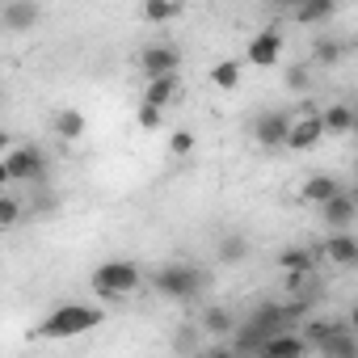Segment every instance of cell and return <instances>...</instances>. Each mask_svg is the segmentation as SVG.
I'll use <instances>...</instances> for the list:
<instances>
[{"label": "cell", "instance_id": "cell-25", "mask_svg": "<svg viewBox=\"0 0 358 358\" xmlns=\"http://www.w3.org/2000/svg\"><path fill=\"white\" fill-rule=\"evenodd\" d=\"M287 89L308 93V89H312V64H291V68H287Z\"/></svg>", "mask_w": 358, "mask_h": 358}, {"label": "cell", "instance_id": "cell-30", "mask_svg": "<svg viewBox=\"0 0 358 358\" xmlns=\"http://www.w3.org/2000/svg\"><path fill=\"white\" fill-rule=\"evenodd\" d=\"M270 5H287V9H295V5H299V0H270Z\"/></svg>", "mask_w": 358, "mask_h": 358}, {"label": "cell", "instance_id": "cell-14", "mask_svg": "<svg viewBox=\"0 0 358 358\" xmlns=\"http://www.w3.org/2000/svg\"><path fill=\"white\" fill-rule=\"evenodd\" d=\"M177 97H182V80H177V72H164V76H148V89H143V101L152 106H173Z\"/></svg>", "mask_w": 358, "mask_h": 358}, {"label": "cell", "instance_id": "cell-22", "mask_svg": "<svg viewBox=\"0 0 358 358\" xmlns=\"http://www.w3.org/2000/svg\"><path fill=\"white\" fill-rule=\"evenodd\" d=\"M182 13V0H143V22H173Z\"/></svg>", "mask_w": 358, "mask_h": 358}, {"label": "cell", "instance_id": "cell-16", "mask_svg": "<svg viewBox=\"0 0 358 358\" xmlns=\"http://www.w3.org/2000/svg\"><path fill=\"white\" fill-rule=\"evenodd\" d=\"M337 9H341V0H299V5H295V22L299 26H324V22L337 17Z\"/></svg>", "mask_w": 358, "mask_h": 358}, {"label": "cell", "instance_id": "cell-21", "mask_svg": "<svg viewBox=\"0 0 358 358\" xmlns=\"http://www.w3.org/2000/svg\"><path fill=\"white\" fill-rule=\"evenodd\" d=\"M51 127H55V135H59V139H68V143H72V139H80V135H85V127H89V122H85V114H80V110H59V114L51 118Z\"/></svg>", "mask_w": 358, "mask_h": 358}, {"label": "cell", "instance_id": "cell-31", "mask_svg": "<svg viewBox=\"0 0 358 358\" xmlns=\"http://www.w3.org/2000/svg\"><path fill=\"white\" fill-rule=\"evenodd\" d=\"M0 148H9V135H5V127H0Z\"/></svg>", "mask_w": 358, "mask_h": 358}, {"label": "cell", "instance_id": "cell-12", "mask_svg": "<svg viewBox=\"0 0 358 358\" xmlns=\"http://www.w3.org/2000/svg\"><path fill=\"white\" fill-rule=\"evenodd\" d=\"M337 190H345V182L337 173H312L308 182H303V190H299V199L308 203V207H316V203H324V199H333Z\"/></svg>", "mask_w": 358, "mask_h": 358}, {"label": "cell", "instance_id": "cell-24", "mask_svg": "<svg viewBox=\"0 0 358 358\" xmlns=\"http://www.w3.org/2000/svg\"><path fill=\"white\" fill-rule=\"evenodd\" d=\"M22 220H26V207H22L13 194L0 190V232H5V228H17Z\"/></svg>", "mask_w": 358, "mask_h": 358}, {"label": "cell", "instance_id": "cell-7", "mask_svg": "<svg viewBox=\"0 0 358 358\" xmlns=\"http://www.w3.org/2000/svg\"><path fill=\"white\" fill-rule=\"evenodd\" d=\"M287 127H291V114H287V110H262V114H253L249 135H253L262 148H282V143H287Z\"/></svg>", "mask_w": 358, "mask_h": 358}, {"label": "cell", "instance_id": "cell-15", "mask_svg": "<svg viewBox=\"0 0 358 358\" xmlns=\"http://www.w3.org/2000/svg\"><path fill=\"white\" fill-rule=\"evenodd\" d=\"M354 122H358V114H354L350 101H333V106L320 110V127H324V135H350Z\"/></svg>", "mask_w": 358, "mask_h": 358}, {"label": "cell", "instance_id": "cell-28", "mask_svg": "<svg viewBox=\"0 0 358 358\" xmlns=\"http://www.w3.org/2000/svg\"><path fill=\"white\" fill-rule=\"evenodd\" d=\"M173 345H177V350H199V345H203V341H199V329H182Z\"/></svg>", "mask_w": 358, "mask_h": 358}, {"label": "cell", "instance_id": "cell-10", "mask_svg": "<svg viewBox=\"0 0 358 358\" xmlns=\"http://www.w3.org/2000/svg\"><path fill=\"white\" fill-rule=\"evenodd\" d=\"M278 55H282V30H278V26H270V30L253 34V38H249V47H245V59H249V64H257V68L278 64Z\"/></svg>", "mask_w": 358, "mask_h": 358}, {"label": "cell", "instance_id": "cell-26", "mask_svg": "<svg viewBox=\"0 0 358 358\" xmlns=\"http://www.w3.org/2000/svg\"><path fill=\"white\" fill-rule=\"evenodd\" d=\"M139 127H143V131L164 127V110H160V106H152V101H139Z\"/></svg>", "mask_w": 358, "mask_h": 358}, {"label": "cell", "instance_id": "cell-1", "mask_svg": "<svg viewBox=\"0 0 358 358\" xmlns=\"http://www.w3.org/2000/svg\"><path fill=\"white\" fill-rule=\"evenodd\" d=\"M207 287H211V278L194 262H164L160 270H152V291L164 295V299H173V303H190Z\"/></svg>", "mask_w": 358, "mask_h": 358}, {"label": "cell", "instance_id": "cell-23", "mask_svg": "<svg viewBox=\"0 0 358 358\" xmlns=\"http://www.w3.org/2000/svg\"><path fill=\"white\" fill-rule=\"evenodd\" d=\"M211 80H215V89L232 93V89L241 85V64H236V59H224V64H215V68H211Z\"/></svg>", "mask_w": 358, "mask_h": 358}, {"label": "cell", "instance_id": "cell-2", "mask_svg": "<svg viewBox=\"0 0 358 358\" xmlns=\"http://www.w3.org/2000/svg\"><path fill=\"white\" fill-rule=\"evenodd\" d=\"M139 282H143V270L131 257H110L89 274V287L97 299H127L139 291Z\"/></svg>", "mask_w": 358, "mask_h": 358}, {"label": "cell", "instance_id": "cell-3", "mask_svg": "<svg viewBox=\"0 0 358 358\" xmlns=\"http://www.w3.org/2000/svg\"><path fill=\"white\" fill-rule=\"evenodd\" d=\"M106 320V312L97 308V303H59L55 312H47L43 316V324H38V337H80V333H89V329H97Z\"/></svg>", "mask_w": 358, "mask_h": 358}, {"label": "cell", "instance_id": "cell-6", "mask_svg": "<svg viewBox=\"0 0 358 358\" xmlns=\"http://www.w3.org/2000/svg\"><path fill=\"white\" fill-rule=\"evenodd\" d=\"M43 22L38 0H0V30L5 34H30Z\"/></svg>", "mask_w": 358, "mask_h": 358}, {"label": "cell", "instance_id": "cell-5", "mask_svg": "<svg viewBox=\"0 0 358 358\" xmlns=\"http://www.w3.org/2000/svg\"><path fill=\"white\" fill-rule=\"evenodd\" d=\"M316 215H320V228H324V232H345V228L358 224V199H354L350 186H345V190H337L333 199L316 203Z\"/></svg>", "mask_w": 358, "mask_h": 358}, {"label": "cell", "instance_id": "cell-17", "mask_svg": "<svg viewBox=\"0 0 358 358\" xmlns=\"http://www.w3.org/2000/svg\"><path fill=\"white\" fill-rule=\"evenodd\" d=\"M278 266H282L287 274H308V270L320 266V257H316L312 245H287V249L278 253Z\"/></svg>", "mask_w": 358, "mask_h": 358}, {"label": "cell", "instance_id": "cell-9", "mask_svg": "<svg viewBox=\"0 0 358 358\" xmlns=\"http://www.w3.org/2000/svg\"><path fill=\"white\" fill-rule=\"evenodd\" d=\"M316 249V257H324L329 266H337V270H350V266H358V241H354V232L345 228V232H329L324 236V245H312Z\"/></svg>", "mask_w": 358, "mask_h": 358}, {"label": "cell", "instance_id": "cell-19", "mask_svg": "<svg viewBox=\"0 0 358 358\" xmlns=\"http://www.w3.org/2000/svg\"><path fill=\"white\" fill-rule=\"evenodd\" d=\"M249 253H253V245H249V236H241V232H224L220 245H215V257H220L224 266H241Z\"/></svg>", "mask_w": 358, "mask_h": 358}, {"label": "cell", "instance_id": "cell-8", "mask_svg": "<svg viewBox=\"0 0 358 358\" xmlns=\"http://www.w3.org/2000/svg\"><path fill=\"white\" fill-rule=\"evenodd\" d=\"M324 139V127H320V110H303V114H291V127H287V143L291 152H308Z\"/></svg>", "mask_w": 358, "mask_h": 358}, {"label": "cell", "instance_id": "cell-27", "mask_svg": "<svg viewBox=\"0 0 358 358\" xmlns=\"http://www.w3.org/2000/svg\"><path fill=\"white\" fill-rule=\"evenodd\" d=\"M169 152H173V156H190V152H194V135H190V131H177V135L169 139Z\"/></svg>", "mask_w": 358, "mask_h": 358}, {"label": "cell", "instance_id": "cell-18", "mask_svg": "<svg viewBox=\"0 0 358 358\" xmlns=\"http://www.w3.org/2000/svg\"><path fill=\"white\" fill-rule=\"evenodd\" d=\"M345 43L341 38H333V34H316L312 38V64H324V68H337L341 59H345Z\"/></svg>", "mask_w": 358, "mask_h": 358}, {"label": "cell", "instance_id": "cell-11", "mask_svg": "<svg viewBox=\"0 0 358 358\" xmlns=\"http://www.w3.org/2000/svg\"><path fill=\"white\" fill-rule=\"evenodd\" d=\"M177 68H182V55H177V47H169V43H152L139 55L143 76H164V72H177Z\"/></svg>", "mask_w": 358, "mask_h": 358}, {"label": "cell", "instance_id": "cell-13", "mask_svg": "<svg viewBox=\"0 0 358 358\" xmlns=\"http://www.w3.org/2000/svg\"><path fill=\"white\" fill-rule=\"evenodd\" d=\"M262 354L303 358V354H312V350H308V341H303V333H299V329H282V333H274V337H266V341H262Z\"/></svg>", "mask_w": 358, "mask_h": 358}, {"label": "cell", "instance_id": "cell-4", "mask_svg": "<svg viewBox=\"0 0 358 358\" xmlns=\"http://www.w3.org/2000/svg\"><path fill=\"white\" fill-rule=\"evenodd\" d=\"M5 164H9V186H43L47 173H51L47 152L34 148V143L9 148V152H5Z\"/></svg>", "mask_w": 358, "mask_h": 358}, {"label": "cell", "instance_id": "cell-20", "mask_svg": "<svg viewBox=\"0 0 358 358\" xmlns=\"http://www.w3.org/2000/svg\"><path fill=\"white\" fill-rule=\"evenodd\" d=\"M199 329H203L207 337H224V341H228V337H232V329H236V312H228V308H220V303H215V308H207V312H203Z\"/></svg>", "mask_w": 358, "mask_h": 358}, {"label": "cell", "instance_id": "cell-29", "mask_svg": "<svg viewBox=\"0 0 358 358\" xmlns=\"http://www.w3.org/2000/svg\"><path fill=\"white\" fill-rule=\"evenodd\" d=\"M9 186V164H5V156H0V190Z\"/></svg>", "mask_w": 358, "mask_h": 358}]
</instances>
